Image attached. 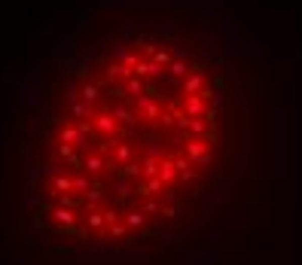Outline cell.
Returning a JSON list of instances; mask_svg holds the SVG:
<instances>
[{"mask_svg": "<svg viewBox=\"0 0 302 265\" xmlns=\"http://www.w3.org/2000/svg\"><path fill=\"white\" fill-rule=\"evenodd\" d=\"M183 155L198 165V168H211L214 165V155H211V140H202V137H189L183 143Z\"/></svg>", "mask_w": 302, "mask_h": 265, "instance_id": "cell-1", "label": "cell"}, {"mask_svg": "<svg viewBox=\"0 0 302 265\" xmlns=\"http://www.w3.org/2000/svg\"><path fill=\"white\" fill-rule=\"evenodd\" d=\"M134 113H137L146 125H159V119H162V113H165V110H162V104H159L153 95L146 92V95L134 98Z\"/></svg>", "mask_w": 302, "mask_h": 265, "instance_id": "cell-2", "label": "cell"}, {"mask_svg": "<svg viewBox=\"0 0 302 265\" xmlns=\"http://www.w3.org/2000/svg\"><path fill=\"white\" fill-rule=\"evenodd\" d=\"M92 125H95V134H101L104 140H122V125H119V119L110 110H101L92 119Z\"/></svg>", "mask_w": 302, "mask_h": 265, "instance_id": "cell-3", "label": "cell"}, {"mask_svg": "<svg viewBox=\"0 0 302 265\" xmlns=\"http://www.w3.org/2000/svg\"><path fill=\"white\" fill-rule=\"evenodd\" d=\"M211 95H214L211 88H205V92H198V95H186V98H183V113H186L189 119H202V116L208 113V107H211V104H208Z\"/></svg>", "mask_w": 302, "mask_h": 265, "instance_id": "cell-4", "label": "cell"}, {"mask_svg": "<svg viewBox=\"0 0 302 265\" xmlns=\"http://www.w3.org/2000/svg\"><path fill=\"white\" fill-rule=\"evenodd\" d=\"M110 113H113V116L119 119V125H122V128H128V131H134V128L140 125V116H137L128 104H125V98H116V104H113V110H110Z\"/></svg>", "mask_w": 302, "mask_h": 265, "instance_id": "cell-5", "label": "cell"}, {"mask_svg": "<svg viewBox=\"0 0 302 265\" xmlns=\"http://www.w3.org/2000/svg\"><path fill=\"white\" fill-rule=\"evenodd\" d=\"M134 76H140V79H146V82H153V79H165V67L156 64L153 58H140L137 67H134Z\"/></svg>", "mask_w": 302, "mask_h": 265, "instance_id": "cell-6", "label": "cell"}, {"mask_svg": "<svg viewBox=\"0 0 302 265\" xmlns=\"http://www.w3.org/2000/svg\"><path fill=\"white\" fill-rule=\"evenodd\" d=\"M110 158H113L116 168H125V165L134 158V143H131V140H116L113 149H110Z\"/></svg>", "mask_w": 302, "mask_h": 265, "instance_id": "cell-7", "label": "cell"}, {"mask_svg": "<svg viewBox=\"0 0 302 265\" xmlns=\"http://www.w3.org/2000/svg\"><path fill=\"white\" fill-rule=\"evenodd\" d=\"M98 113H95V104H89V101H73L70 104V119H73V125H77V122H92Z\"/></svg>", "mask_w": 302, "mask_h": 265, "instance_id": "cell-8", "label": "cell"}, {"mask_svg": "<svg viewBox=\"0 0 302 265\" xmlns=\"http://www.w3.org/2000/svg\"><path fill=\"white\" fill-rule=\"evenodd\" d=\"M104 171H107V158H104V152H86V155H83V174L98 177V174H104Z\"/></svg>", "mask_w": 302, "mask_h": 265, "instance_id": "cell-9", "label": "cell"}, {"mask_svg": "<svg viewBox=\"0 0 302 265\" xmlns=\"http://www.w3.org/2000/svg\"><path fill=\"white\" fill-rule=\"evenodd\" d=\"M168 186L159 180V177H153V180H140L137 183V195H143V198H156V195H162Z\"/></svg>", "mask_w": 302, "mask_h": 265, "instance_id": "cell-10", "label": "cell"}, {"mask_svg": "<svg viewBox=\"0 0 302 265\" xmlns=\"http://www.w3.org/2000/svg\"><path fill=\"white\" fill-rule=\"evenodd\" d=\"M183 95H198V92H205V70H192L186 79H183Z\"/></svg>", "mask_w": 302, "mask_h": 265, "instance_id": "cell-11", "label": "cell"}, {"mask_svg": "<svg viewBox=\"0 0 302 265\" xmlns=\"http://www.w3.org/2000/svg\"><path fill=\"white\" fill-rule=\"evenodd\" d=\"M122 92H125V98H140V95H146V92H149V82H146V79H140V76H131V79H125Z\"/></svg>", "mask_w": 302, "mask_h": 265, "instance_id": "cell-12", "label": "cell"}, {"mask_svg": "<svg viewBox=\"0 0 302 265\" xmlns=\"http://www.w3.org/2000/svg\"><path fill=\"white\" fill-rule=\"evenodd\" d=\"M52 220L58 226H64V229H73V226H77V207H55Z\"/></svg>", "mask_w": 302, "mask_h": 265, "instance_id": "cell-13", "label": "cell"}, {"mask_svg": "<svg viewBox=\"0 0 302 265\" xmlns=\"http://www.w3.org/2000/svg\"><path fill=\"white\" fill-rule=\"evenodd\" d=\"M159 180H162L165 186H171V183L177 180V165H174V158H171V155H165V158H162V168H159Z\"/></svg>", "mask_w": 302, "mask_h": 265, "instance_id": "cell-14", "label": "cell"}, {"mask_svg": "<svg viewBox=\"0 0 302 265\" xmlns=\"http://www.w3.org/2000/svg\"><path fill=\"white\" fill-rule=\"evenodd\" d=\"M104 73H107V79H122V82H125V79H131V76H134V70H131V67H125V64H122V61H110V64H107V70H104Z\"/></svg>", "mask_w": 302, "mask_h": 265, "instance_id": "cell-15", "label": "cell"}, {"mask_svg": "<svg viewBox=\"0 0 302 265\" xmlns=\"http://www.w3.org/2000/svg\"><path fill=\"white\" fill-rule=\"evenodd\" d=\"M101 201H107V189H104V186L95 180L92 192L86 195V214H89V210H98V204H101Z\"/></svg>", "mask_w": 302, "mask_h": 265, "instance_id": "cell-16", "label": "cell"}, {"mask_svg": "<svg viewBox=\"0 0 302 265\" xmlns=\"http://www.w3.org/2000/svg\"><path fill=\"white\" fill-rule=\"evenodd\" d=\"M174 165H177V177H180V180H186V183H192L195 180V165L186 158V155H174Z\"/></svg>", "mask_w": 302, "mask_h": 265, "instance_id": "cell-17", "label": "cell"}, {"mask_svg": "<svg viewBox=\"0 0 302 265\" xmlns=\"http://www.w3.org/2000/svg\"><path fill=\"white\" fill-rule=\"evenodd\" d=\"M189 73H192L189 61H177V58H171V64L165 67V76H174V79H186Z\"/></svg>", "mask_w": 302, "mask_h": 265, "instance_id": "cell-18", "label": "cell"}, {"mask_svg": "<svg viewBox=\"0 0 302 265\" xmlns=\"http://www.w3.org/2000/svg\"><path fill=\"white\" fill-rule=\"evenodd\" d=\"M159 168H162V158H146L140 162V180H153V177H159Z\"/></svg>", "mask_w": 302, "mask_h": 265, "instance_id": "cell-19", "label": "cell"}, {"mask_svg": "<svg viewBox=\"0 0 302 265\" xmlns=\"http://www.w3.org/2000/svg\"><path fill=\"white\" fill-rule=\"evenodd\" d=\"M92 186H95V180H92L89 174H73V192H77V195L86 198L92 192Z\"/></svg>", "mask_w": 302, "mask_h": 265, "instance_id": "cell-20", "label": "cell"}, {"mask_svg": "<svg viewBox=\"0 0 302 265\" xmlns=\"http://www.w3.org/2000/svg\"><path fill=\"white\" fill-rule=\"evenodd\" d=\"M52 189L61 192V195L73 192V177H70V174H55V177H52Z\"/></svg>", "mask_w": 302, "mask_h": 265, "instance_id": "cell-21", "label": "cell"}, {"mask_svg": "<svg viewBox=\"0 0 302 265\" xmlns=\"http://www.w3.org/2000/svg\"><path fill=\"white\" fill-rule=\"evenodd\" d=\"M113 186H116V192L122 195V198H131L137 189H131V183H128V177H122V174H116L113 177Z\"/></svg>", "mask_w": 302, "mask_h": 265, "instance_id": "cell-22", "label": "cell"}, {"mask_svg": "<svg viewBox=\"0 0 302 265\" xmlns=\"http://www.w3.org/2000/svg\"><path fill=\"white\" fill-rule=\"evenodd\" d=\"M143 155H146V158H165L168 152H165V146H159L156 140H143Z\"/></svg>", "mask_w": 302, "mask_h": 265, "instance_id": "cell-23", "label": "cell"}, {"mask_svg": "<svg viewBox=\"0 0 302 265\" xmlns=\"http://www.w3.org/2000/svg\"><path fill=\"white\" fill-rule=\"evenodd\" d=\"M143 223H146V214H143V210H128V214H125V226H128V229L137 232V229H143Z\"/></svg>", "mask_w": 302, "mask_h": 265, "instance_id": "cell-24", "label": "cell"}, {"mask_svg": "<svg viewBox=\"0 0 302 265\" xmlns=\"http://www.w3.org/2000/svg\"><path fill=\"white\" fill-rule=\"evenodd\" d=\"M80 95H83V101H89V104H95V101L101 98V88H98L95 82H86V85L80 88Z\"/></svg>", "mask_w": 302, "mask_h": 265, "instance_id": "cell-25", "label": "cell"}, {"mask_svg": "<svg viewBox=\"0 0 302 265\" xmlns=\"http://www.w3.org/2000/svg\"><path fill=\"white\" fill-rule=\"evenodd\" d=\"M86 226H89V229H101V226H107V220H104L101 210H89V214H86Z\"/></svg>", "mask_w": 302, "mask_h": 265, "instance_id": "cell-26", "label": "cell"}, {"mask_svg": "<svg viewBox=\"0 0 302 265\" xmlns=\"http://www.w3.org/2000/svg\"><path fill=\"white\" fill-rule=\"evenodd\" d=\"M119 174H122V177H140V162H134V158H131L125 168H119Z\"/></svg>", "mask_w": 302, "mask_h": 265, "instance_id": "cell-27", "label": "cell"}, {"mask_svg": "<svg viewBox=\"0 0 302 265\" xmlns=\"http://www.w3.org/2000/svg\"><path fill=\"white\" fill-rule=\"evenodd\" d=\"M107 235H110V238H125V235H128V226H125V223H113V226H107Z\"/></svg>", "mask_w": 302, "mask_h": 265, "instance_id": "cell-28", "label": "cell"}, {"mask_svg": "<svg viewBox=\"0 0 302 265\" xmlns=\"http://www.w3.org/2000/svg\"><path fill=\"white\" fill-rule=\"evenodd\" d=\"M153 61L162 64V67H168V64H171V52H168V49H156V52H153Z\"/></svg>", "mask_w": 302, "mask_h": 265, "instance_id": "cell-29", "label": "cell"}, {"mask_svg": "<svg viewBox=\"0 0 302 265\" xmlns=\"http://www.w3.org/2000/svg\"><path fill=\"white\" fill-rule=\"evenodd\" d=\"M162 210V201H156V198H146V204H143V214L149 217V214H159Z\"/></svg>", "mask_w": 302, "mask_h": 265, "instance_id": "cell-30", "label": "cell"}, {"mask_svg": "<svg viewBox=\"0 0 302 265\" xmlns=\"http://www.w3.org/2000/svg\"><path fill=\"white\" fill-rule=\"evenodd\" d=\"M128 52H131V49H128V46H125V43H122V40H119V46H116V49H113V61H122V58H125V55H128Z\"/></svg>", "mask_w": 302, "mask_h": 265, "instance_id": "cell-31", "label": "cell"}, {"mask_svg": "<svg viewBox=\"0 0 302 265\" xmlns=\"http://www.w3.org/2000/svg\"><path fill=\"white\" fill-rule=\"evenodd\" d=\"M110 250H119V244H107V241H95V253H110Z\"/></svg>", "mask_w": 302, "mask_h": 265, "instance_id": "cell-32", "label": "cell"}, {"mask_svg": "<svg viewBox=\"0 0 302 265\" xmlns=\"http://www.w3.org/2000/svg\"><path fill=\"white\" fill-rule=\"evenodd\" d=\"M104 220H107V226H113V223H122V220H119V210H113V207H110V210H104Z\"/></svg>", "mask_w": 302, "mask_h": 265, "instance_id": "cell-33", "label": "cell"}]
</instances>
